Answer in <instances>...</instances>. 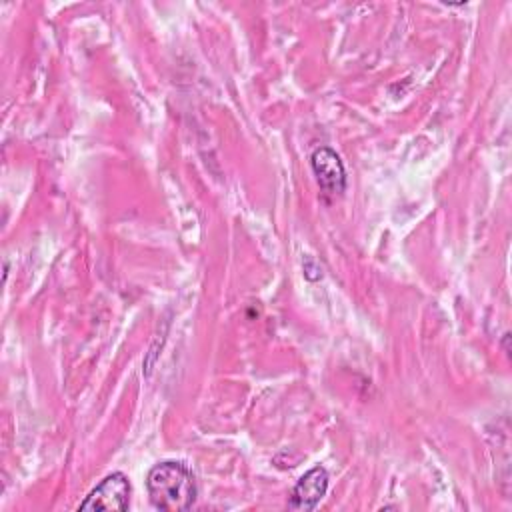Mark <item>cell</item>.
I'll return each mask as SVG.
<instances>
[{"instance_id": "obj_2", "label": "cell", "mask_w": 512, "mask_h": 512, "mask_svg": "<svg viewBox=\"0 0 512 512\" xmlns=\"http://www.w3.org/2000/svg\"><path fill=\"white\" fill-rule=\"evenodd\" d=\"M130 506V482L126 474L112 472L108 474L90 494L80 502L78 510H114L124 512Z\"/></svg>"}, {"instance_id": "obj_1", "label": "cell", "mask_w": 512, "mask_h": 512, "mask_svg": "<svg viewBox=\"0 0 512 512\" xmlns=\"http://www.w3.org/2000/svg\"><path fill=\"white\" fill-rule=\"evenodd\" d=\"M146 490L156 510L182 512L196 502V480L188 464L180 460H164L150 468L146 476Z\"/></svg>"}, {"instance_id": "obj_3", "label": "cell", "mask_w": 512, "mask_h": 512, "mask_svg": "<svg viewBox=\"0 0 512 512\" xmlns=\"http://www.w3.org/2000/svg\"><path fill=\"white\" fill-rule=\"evenodd\" d=\"M310 166L320 190L326 196L334 198L346 190V170L340 156L332 148L328 146L316 148L310 156Z\"/></svg>"}, {"instance_id": "obj_4", "label": "cell", "mask_w": 512, "mask_h": 512, "mask_svg": "<svg viewBox=\"0 0 512 512\" xmlns=\"http://www.w3.org/2000/svg\"><path fill=\"white\" fill-rule=\"evenodd\" d=\"M328 490V472L324 466L308 470L292 488L288 498L290 510H314Z\"/></svg>"}]
</instances>
